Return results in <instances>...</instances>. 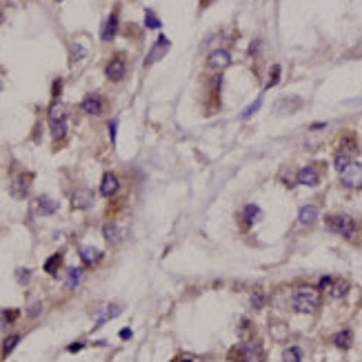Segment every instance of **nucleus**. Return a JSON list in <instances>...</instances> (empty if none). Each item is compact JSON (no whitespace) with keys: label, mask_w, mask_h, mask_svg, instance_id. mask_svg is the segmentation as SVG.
Wrapping results in <instances>:
<instances>
[{"label":"nucleus","mask_w":362,"mask_h":362,"mask_svg":"<svg viewBox=\"0 0 362 362\" xmlns=\"http://www.w3.org/2000/svg\"><path fill=\"white\" fill-rule=\"evenodd\" d=\"M291 307L298 313H313L320 307V291H318V287H309V284L298 287L294 291V296H291Z\"/></svg>","instance_id":"nucleus-1"},{"label":"nucleus","mask_w":362,"mask_h":362,"mask_svg":"<svg viewBox=\"0 0 362 362\" xmlns=\"http://www.w3.org/2000/svg\"><path fill=\"white\" fill-rule=\"evenodd\" d=\"M260 107H263V96H260V98H258V100H253L251 105H249L247 109H245V114H242V120H247V118H251V115L256 114V111L260 109Z\"/></svg>","instance_id":"nucleus-32"},{"label":"nucleus","mask_w":362,"mask_h":362,"mask_svg":"<svg viewBox=\"0 0 362 362\" xmlns=\"http://www.w3.org/2000/svg\"><path fill=\"white\" fill-rule=\"evenodd\" d=\"M282 360L284 362H302V351H300L298 346H289V349H284Z\"/></svg>","instance_id":"nucleus-29"},{"label":"nucleus","mask_w":362,"mask_h":362,"mask_svg":"<svg viewBox=\"0 0 362 362\" xmlns=\"http://www.w3.org/2000/svg\"><path fill=\"white\" fill-rule=\"evenodd\" d=\"M84 56H87V49H82L78 42H74V45H71V65L78 63V60H82Z\"/></svg>","instance_id":"nucleus-31"},{"label":"nucleus","mask_w":362,"mask_h":362,"mask_svg":"<svg viewBox=\"0 0 362 362\" xmlns=\"http://www.w3.org/2000/svg\"><path fill=\"white\" fill-rule=\"evenodd\" d=\"M40 311H42V302H33L32 309H27V315H29V318H36Z\"/></svg>","instance_id":"nucleus-36"},{"label":"nucleus","mask_w":362,"mask_h":362,"mask_svg":"<svg viewBox=\"0 0 362 362\" xmlns=\"http://www.w3.org/2000/svg\"><path fill=\"white\" fill-rule=\"evenodd\" d=\"M349 289H351V284L346 282L345 278H333V280H331V284H329V296L333 300H340V298H345V296L349 294Z\"/></svg>","instance_id":"nucleus-16"},{"label":"nucleus","mask_w":362,"mask_h":362,"mask_svg":"<svg viewBox=\"0 0 362 362\" xmlns=\"http://www.w3.org/2000/svg\"><path fill=\"white\" fill-rule=\"evenodd\" d=\"M115 33H118V14L114 11V14L107 18L105 27H102V32H100V38L105 42H111L115 38Z\"/></svg>","instance_id":"nucleus-17"},{"label":"nucleus","mask_w":362,"mask_h":362,"mask_svg":"<svg viewBox=\"0 0 362 362\" xmlns=\"http://www.w3.org/2000/svg\"><path fill=\"white\" fill-rule=\"evenodd\" d=\"M160 25H163V22H160V18H158L151 9L145 11V27H147V29H160Z\"/></svg>","instance_id":"nucleus-30"},{"label":"nucleus","mask_w":362,"mask_h":362,"mask_svg":"<svg viewBox=\"0 0 362 362\" xmlns=\"http://www.w3.org/2000/svg\"><path fill=\"white\" fill-rule=\"evenodd\" d=\"M38 209H40V214L51 215V214L58 211V202L51 200V198H47V196H40V198H38Z\"/></svg>","instance_id":"nucleus-22"},{"label":"nucleus","mask_w":362,"mask_h":362,"mask_svg":"<svg viewBox=\"0 0 362 362\" xmlns=\"http://www.w3.org/2000/svg\"><path fill=\"white\" fill-rule=\"evenodd\" d=\"M29 180H32V176H27V173H18V176H14V180H11V184H9L11 198L25 200L27 196H29V187H32Z\"/></svg>","instance_id":"nucleus-6"},{"label":"nucleus","mask_w":362,"mask_h":362,"mask_svg":"<svg viewBox=\"0 0 362 362\" xmlns=\"http://www.w3.org/2000/svg\"><path fill=\"white\" fill-rule=\"evenodd\" d=\"M16 280L20 284H29V280H32V269H27V267L16 269Z\"/></svg>","instance_id":"nucleus-33"},{"label":"nucleus","mask_w":362,"mask_h":362,"mask_svg":"<svg viewBox=\"0 0 362 362\" xmlns=\"http://www.w3.org/2000/svg\"><path fill=\"white\" fill-rule=\"evenodd\" d=\"M311 129H313V132H318V129H325V122H318V125H311Z\"/></svg>","instance_id":"nucleus-45"},{"label":"nucleus","mask_w":362,"mask_h":362,"mask_svg":"<svg viewBox=\"0 0 362 362\" xmlns=\"http://www.w3.org/2000/svg\"><path fill=\"white\" fill-rule=\"evenodd\" d=\"M78 256H80V260H82L84 264H89V267L102 260V251H100V249H96V247H80Z\"/></svg>","instance_id":"nucleus-20"},{"label":"nucleus","mask_w":362,"mask_h":362,"mask_svg":"<svg viewBox=\"0 0 362 362\" xmlns=\"http://www.w3.org/2000/svg\"><path fill=\"white\" fill-rule=\"evenodd\" d=\"M298 182L305 184V187H318L320 184V173L313 167H302L298 171Z\"/></svg>","instance_id":"nucleus-14"},{"label":"nucleus","mask_w":362,"mask_h":362,"mask_svg":"<svg viewBox=\"0 0 362 362\" xmlns=\"http://www.w3.org/2000/svg\"><path fill=\"white\" fill-rule=\"evenodd\" d=\"M102 236H105V240L109 242V245H118V242H122V238H125V229H122L118 222H105Z\"/></svg>","instance_id":"nucleus-13"},{"label":"nucleus","mask_w":362,"mask_h":362,"mask_svg":"<svg viewBox=\"0 0 362 362\" xmlns=\"http://www.w3.org/2000/svg\"><path fill=\"white\" fill-rule=\"evenodd\" d=\"M115 129H118V122L111 120V122H109V136H111V142H115Z\"/></svg>","instance_id":"nucleus-40"},{"label":"nucleus","mask_w":362,"mask_h":362,"mask_svg":"<svg viewBox=\"0 0 362 362\" xmlns=\"http://www.w3.org/2000/svg\"><path fill=\"white\" fill-rule=\"evenodd\" d=\"M249 325H251V322H249V320H240V327H238V333H240L242 338L247 336V331H249Z\"/></svg>","instance_id":"nucleus-38"},{"label":"nucleus","mask_w":362,"mask_h":362,"mask_svg":"<svg viewBox=\"0 0 362 362\" xmlns=\"http://www.w3.org/2000/svg\"><path fill=\"white\" fill-rule=\"evenodd\" d=\"M18 318V311L14 309V311H2V320L7 322V325H9V322H14Z\"/></svg>","instance_id":"nucleus-37"},{"label":"nucleus","mask_w":362,"mask_h":362,"mask_svg":"<svg viewBox=\"0 0 362 362\" xmlns=\"http://www.w3.org/2000/svg\"><path fill=\"white\" fill-rule=\"evenodd\" d=\"M331 280H333V278H329V276H325V278H320V284H318V289H325V287H329V284H331Z\"/></svg>","instance_id":"nucleus-42"},{"label":"nucleus","mask_w":362,"mask_h":362,"mask_svg":"<svg viewBox=\"0 0 362 362\" xmlns=\"http://www.w3.org/2000/svg\"><path fill=\"white\" fill-rule=\"evenodd\" d=\"M340 176H342V184L345 187H349V189H362V163H351Z\"/></svg>","instance_id":"nucleus-4"},{"label":"nucleus","mask_w":362,"mask_h":362,"mask_svg":"<svg viewBox=\"0 0 362 362\" xmlns=\"http://www.w3.org/2000/svg\"><path fill=\"white\" fill-rule=\"evenodd\" d=\"M80 349H84V342H74V345H69V346H67V351H69V353H76V351H80Z\"/></svg>","instance_id":"nucleus-39"},{"label":"nucleus","mask_w":362,"mask_h":362,"mask_svg":"<svg viewBox=\"0 0 362 362\" xmlns=\"http://www.w3.org/2000/svg\"><path fill=\"white\" fill-rule=\"evenodd\" d=\"M169 47H171V40H169L167 36H158V40L153 42V47L149 49V56H147V60H145V65H153V63H158L160 58H165L167 56V51H169Z\"/></svg>","instance_id":"nucleus-8"},{"label":"nucleus","mask_w":362,"mask_h":362,"mask_svg":"<svg viewBox=\"0 0 362 362\" xmlns=\"http://www.w3.org/2000/svg\"><path fill=\"white\" fill-rule=\"evenodd\" d=\"M120 338H122V340H129V338H132V329H122L120 331Z\"/></svg>","instance_id":"nucleus-43"},{"label":"nucleus","mask_w":362,"mask_h":362,"mask_svg":"<svg viewBox=\"0 0 362 362\" xmlns=\"http://www.w3.org/2000/svg\"><path fill=\"white\" fill-rule=\"evenodd\" d=\"M94 205V191L91 189H78L71 196V207L74 209H89Z\"/></svg>","instance_id":"nucleus-11"},{"label":"nucleus","mask_w":362,"mask_h":362,"mask_svg":"<svg viewBox=\"0 0 362 362\" xmlns=\"http://www.w3.org/2000/svg\"><path fill=\"white\" fill-rule=\"evenodd\" d=\"M105 76L111 80V82H120V80H125L127 76V60L122 56H115L111 58L109 63H107L105 67Z\"/></svg>","instance_id":"nucleus-5"},{"label":"nucleus","mask_w":362,"mask_h":362,"mask_svg":"<svg viewBox=\"0 0 362 362\" xmlns=\"http://www.w3.org/2000/svg\"><path fill=\"white\" fill-rule=\"evenodd\" d=\"M82 276H84L82 269H78V267L69 269V271H67V289H76V287H78V284L82 282Z\"/></svg>","instance_id":"nucleus-25"},{"label":"nucleus","mask_w":362,"mask_h":362,"mask_svg":"<svg viewBox=\"0 0 362 362\" xmlns=\"http://www.w3.org/2000/svg\"><path fill=\"white\" fill-rule=\"evenodd\" d=\"M49 122H60V120H67V107H65V102H60V100H53L51 105H49Z\"/></svg>","instance_id":"nucleus-19"},{"label":"nucleus","mask_w":362,"mask_h":362,"mask_svg":"<svg viewBox=\"0 0 362 362\" xmlns=\"http://www.w3.org/2000/svg\"><path fill=\"white\" fill-rule=\"evenodd\" d=\"M122 313V307L120 305H105V307H100L98 315H96V329L98 327H102L107 320H114V318H118V315Z\"/></svg>","instance_id":"nucleus-12"},{"label":"nucleus","mask_w":362,"mask_h":362,"mask_svg":"<svg viewBox=\"0 0 362 362\" xmlns=\"http://www.w3.org/2000/svg\"><path fill=\"white\" fill-rule=\"evenodd\" d=\"M231 65V53L227 49H215L207 56V69L209 71H225Z\"/></svg>","instance_id":"nucleus-7"},{"label":"nucleus","mask_w":362,"mask_h":362,"mask_svg":"<svg viewBox=\"0 0 362 362\" xmlns=\"http://www.w3.org/2000/svg\"><path fill=\"white\" fill-rule=\"evenodd\" d=\"M251 307L256 311H260V309H264V307H267V296H264V291H260V289L251 291Z\"/></svg>","instance_id":"nucleus-26"},{"label":"nucleus","mask_w":362,"mask_h":362,"mask_svg":"<svg viewBox=\"0 0 362 362\" xmlns=\"http://www.w3.org/2000/svg\"><path fill=\"white\" fill-rule=\"evenodd\" d=\"M325 225H327V229H329L331 233H338V236L346 238V240H353V238H356L358 225H356L353 218H349V215H342V214L327 215Z\"/></svg>","instance_id":"nucleus-2"},{"label":"nucleus","mask_w":362,"mask_h":362,"mask_svg":"<svg viewBox=\"0 0 362 362\" xmlns=\"http://www.w3.org/2000/svg\"><path fill=\"white\" fill-rule=\"evenodd\" d=\"M280 80V65H273L271 67V80L267 82V89H271V87H276V82Z\"/></svg>","instance_id":"nucleus-34"},{"label":"nucleus","mask_w":362,"mask_h":362,"mask_svg":"<svg viewBox=\"0 0 362 362\" xmlns=\"http://www.w3.org/2000/svg\"><path fill=\"white\" fill-rule=\"evenodd\" d=\"M60 264H63V253H53L51 258L45 260V271H47L49 276H56L58 269H60Z\"/></svg>","instance_id":"nucleus-24"},{"label":"nucleus","mask_w":362,"mask_h":362,"mask_svg":"<svg viewBox=\"0 0 362 362\" xmlns=\"http://www.w3.org/2000/svg\"><path fill=\"white\" fill-rule=\"evenodd\" d=\"M118 189H120V180H118V176L111 173V171H107L105 176H102V180H100V196L111 198L114 194H118Z\"/></svg>","instance_id":"nucleus-10"},{"label":"nucleus","mask_w":362,"mask_h":362,"mask_svg":"<svg viewBox=\"0 0 362 362\" xmlns=\"http://www.w3.org/2000/svg\"><path fill=\"white\" fill-rule=\"evenodd\" d=\"M351 163H353V153L346 151V149H338L336 156H333V169H336L338 173H342Z\"/></svg>","instance_id":"nucleus-18"},{"label":"nucleus","mask_w":362,"mask_h":362,"mask_svg":"<svg viewBox=\"0 0 362 362\" xmlns=\"http://www.w3.org/2000/svg\"><path fill=\"white\" fill-rule=\"evenodd\" d=\"M60 91H63V80L56 78V80H53V84H51V96H53V100L60 98Z\"/></svg>","instance_id":"nucleus-35"},{"label":"nucleus","mask_w":362,"mask_h":362,"mask_svg":"<svg viewBox=\"0 0 362 362\" xmlns=\"http://www.w3.org/2000/svg\"><path fill=\"white\" fill-rule=\"evenodd\" d=\"M263 345L258 340H249L238 345L233 351H231V358H236V362H263Z\"/></svg>","instance_id":"nucleus-3"},{"label":"nucleus","mask_w":362,"mask_h":362,"mask_svg":"<svg viewBox=\"0 0 362 362\" xmlns=\"http://www.w3.org/2000/svg\"><path fill=\"white\" fill-rule=\"evenodd\" d=\"M351 340H353V336L349 329H342L333 336V345L340 346V349H349V346H351Z\"/></svg>","instance_id":"nucleus-23"},{"label":"nucleus","mask_w":362,"mask_h":362,"mask_svg":"<svg viewBox=\"0 0 362 362\" xmlns=\"http://www.w3.org/2000/svg\"><path fill=\"white\" fill-rule=\"evenodd\" d=\"M18 342H20V336H18V333H14V336H7L5 342H2V358L9 356V353L18 346Z\"/></svg>","instance_id":"nucleus-27"},{"label":"nucleus","mask_w":362,"mask_h":362,"mask_svg":"<svg viewBox=\"0 0 362 362\" xmlns=\"http://www.w3.org/2000/svg\"><path fill=\"white\" fill-rule=\"evenodd\" d=\"M178 362H194V356H180Z\"/></svg>","instance_id":"nucleus-44"},{"label":"nucleus","mask_w":362,"mask_h":362,"mask_svg":"<svg viewBox=\"0 0 362 362\" xmlns=\"http://www.w3.org/2000/svg\"><path fill=\"white\" fill-rule=\"evenodd\" d=\"M65 136H67V120L51 122V138L53 140H63Z\"/></svg>","instance_id":"nucleus-28"},{"label":"nucleus","mask_w":362,"mask_h":362,"mask_svg":"<svg viewBox=\"0 0 362 362\" xmlns=\"http://www.w3.org/2000/svg\"><path fill=\"white\" fill-rule=\"evenodd\" d=\"M258 49H260V40H253V42H251V47H249V56H256Z\"/></svg>","instance_id":"nucleus-41"},{"label":"nucleus","mask_w":362,"mask_h":362,"mask_svg":"<svg viewBox=\"0 0 362 362\" xmlns=\"http://www.w3.org/2000/svg\"><path fill=\"white\" fill-rule=\"evenodd\" d=\"M80 109H82L87 115H100L102 111H105V100L100 98L98 94H87L82 100H80Z\"/></svg>","instance_id":"nucleus-9"},{"label":"nucleus","mask_w":362,"mask_h":362,"mask_svg":"<svg viewBox=\"0 0 362 362\" xmlns=\"http://www.w3.org/2000/svg\"><path fill=\"white\" fill-rule=\"evenodd\" d=\"M320 218V211H318V207L315 205H305V207H300V211H298V220H300V225H305V227H309V225H313L315 220Z\"/></svg>","instance_id":"nucleus-15"},{"label":"nucleus","mask_w":362,"mask_h":362,"mask_svg":"<svg viewBox=\"0 0 362 362\" xmlns=\"http://www.w3.org/2000/svg\"><path fill=\"white\" fill-rule=\"evenodd\" d=\"M260 218H263V211H260L258 205H247L245 209H242V220H245L247 227H251L253 222H258Z\"/></svg>","instance_id":"nucleus-21"}]
</instances>
